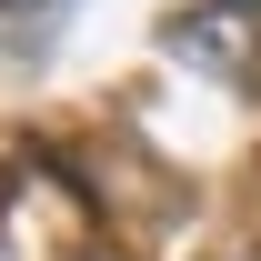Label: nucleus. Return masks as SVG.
<instances>
[{"instance_id": "nucleus-1", "label": "nucleus", "mask_w": 261, "mask_h": 261, "mask_svg": "<svg viewBox=\"0 0 261 261\" xmlns=\"http://www.w3.org/2000/svg\"><path fill=\"white\" fill-rule=\"evenodd\" d=\"M0 10H50V0H0Z\"/></svg>"}]
</instances>
